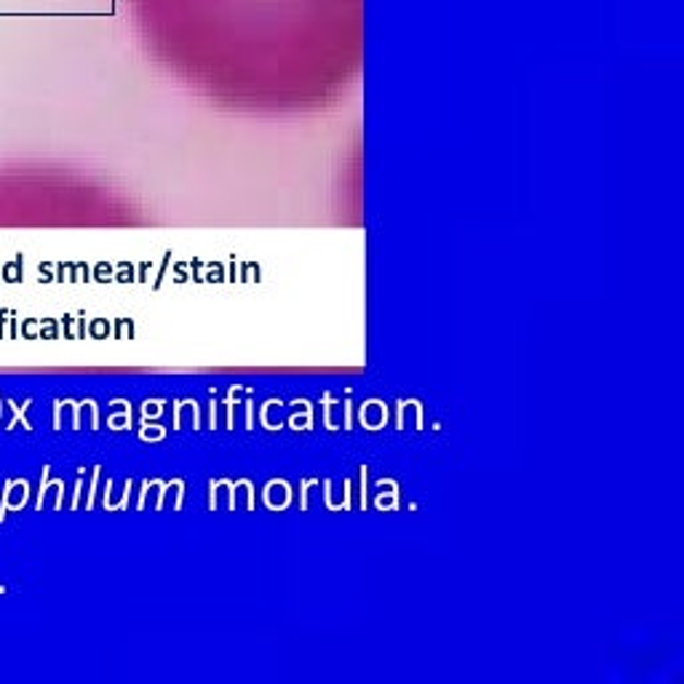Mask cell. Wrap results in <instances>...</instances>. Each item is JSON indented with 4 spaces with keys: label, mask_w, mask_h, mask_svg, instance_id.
Instances as JSON below:
<instances>
[{
    "label": "cell",
    "mask_w": 684,
    "mask_h": 684,
    "mask_svg": "<svg viewBox=\"0 0 684 684\" xmlns=\"http://www.w3.org/2000/svg\"><path fill=\"white\" fill-rule=\"evenodd\" d=\"M182 70L353 68L364 0H147Z\"/></svg>",
    "instance_id": "cell-1"
}]
</instances>
